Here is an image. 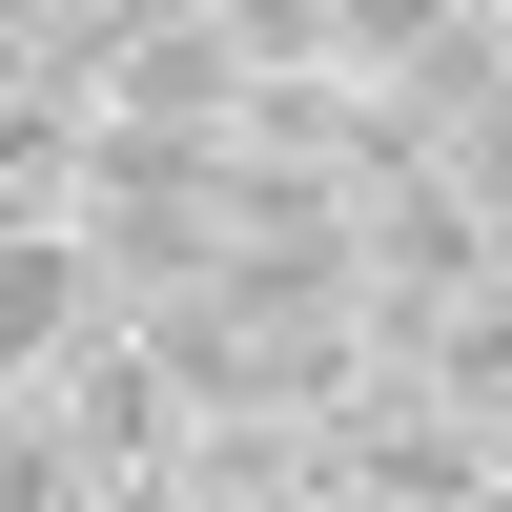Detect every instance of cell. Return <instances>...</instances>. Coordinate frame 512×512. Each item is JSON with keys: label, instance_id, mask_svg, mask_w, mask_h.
I'll list each match as a JSON object with an SVG mask.
<instances>
[{"label": "cell", "instance_id": "cell-1", "mask_svg": "<svg viewBox=\"0 0 512 512\" xmlns=\"http://www.w3.org/2000/svg\"><path fill=\"white\" fill-rule=\"evenodd\" d=\"M0 410H21V431H62V451H82V472H103L123 512H144L164 472H185V431H205V410H185V369H164L144 328H103V349H62L41 390H0Z\"/></svg>", "mask_w": 512, "mask_h": 512}, {"label": "cell", "instance_id": "cell-2", "mask_svg": "<svg viewBox=\"0 0 512 512\" xmlns=\"http://www.w3.org/2000/svg\"><path fill=\"white\" fill-rule=\"evenodd\" d=\"M123 62H144V0H21L0 21V123H123Z\"/></svg>", "mask_w": 512, "mask_h": 512}, {"label": "cell", "instance_id": "cell-3", "mask_svg": "<svg viewBox=\"0 0 512 512\" xmlns=\"http://www.w3.org/2000/svg\"><path fill=\"white\" fill-rule=\"evenodd\" d=\"M103 328H123L103 246H82V226H0V390H41V369L103 349Z\"/></svg>", "mask_w": 512, "mask_h": 512}, {"label": "cell", "instance_id": "cell-4", "mask_svg": "<svg viewBox=\"0 0 512 512\" xmlns=\"http://www.w3.org/2000/svg\"><path fill=\"white\" fill-rule=\"evenodd\" d=\"M123 123H164V144H246V21H226V0H144Z\"/></svg>", "mask_w": 512, "mask_h": 512}, {"label": "cell", "instance_id": "cell-5", "mask_svg": "<svg viewBox=\"0 0 512 512\" xmlns=\"http://www.w3.org/2000/svg\"><path fill=\"white\" fill-rule=\"evenodd\" d=\"M0 512H123L103 472H82V451L62 431H21V410H0Z\"/></svg>", "mask_w": 512, "mask_h": 512}, {"label": "cell", "instance_id": "cell-6", "mask_svg": "<svg viewBox=\"0 0 512 512\" xmlns=\"http://www.w3.org/2000/svg\"><path fill=\"white\" fill-rule=\"evenodd\" d=\"M144 512H164V492H144Z\"/></svg>", "mask_w": 512, "mask_h": 512}]
</instances>
